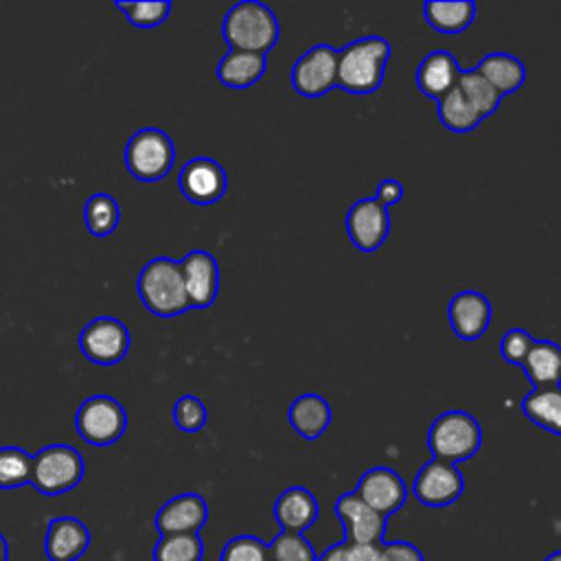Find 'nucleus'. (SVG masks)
<instances>
[{"label":"nucleus","mask_w":561,"mask_h":561,"mask_svg":"<svg viewBox=\"0 0 561 561\" xmlns=\"http://www.w3.org/2000/svg\"><path fill=\"white\" fill-rule=\"evenodd\" d=\"M208 517L206 500L197 493H182L171 497L156 515V528L160 535H188L197 533Z\"/></svg>","instance_id":"dca6fc26"},{"label":"nucleus","mask_w":561,"mask_h":561,"mask_svg":"<svg viewBox=\"0 0 561 561\" xmlns=\"http://www.w3.org/2000/svg\"><path fill=\"white\" fill-rule=\"evenodd\" d=\"M289 425L307 440H316L331 423V408L320 394H300L287 412Z\"/></svg>","instance_id":"4be33fe9"},{"label":"nucleus","mask_w":561,"mask_h":561,"mask_svg":"<svg viewBox=\"0 0 561 561\" xmlns=\"http://www.w3.org/2000/svg\"><path fill=\"white\" fill-rule=\"evenodd\" d=\"M335 515L344 526L351 543H381L386 533V517L364 504L355 493H346L335 502Z\"/></svg>","instance_id":"2eb2a0df"},{"label":"nucleus","mask_w":561,"mask_h":561,"mask_svg":"<svg viewBox=\"0 0 561 561\" xmlns=\"http://www.w3.org/2000/svg\"><path fill=\"white\" fill-rule=\"evenodd\" d=\"M175 160L171 138L156 127L136 131L125 147V167L140 182L162 180Z\"/></svg>","instance_id":"423d86ee"},{"label":"nucleus","mask_w":561,"mask_h":561,"mask_svg":"<svg viewBox=\"0 0 561 561\" xmlns=\"http://www.w3.org/2000/svg\"><path fill=\"white\" fill-rule=\"evenodd\" d=\"M476 72L482 75L497 90L500 96L519 90L526 81L524 64L506 53H491L482 57L480 64L476 66Z\"/></svg>","instance_id":"b1692460"},{"label":"nucleus","mask_w":561,"mask_h":561,"mask_svg":"<svg viewBox=\"0 0 561 561\" xmlns=\"http://www.w3.org/2000/svg\"><path fill=\"white\" fill-rule=\"evenodd\" d=\"M180 191L193 204H213L226 193V171L213 158L199 156L188 160L178 175Z\"/></svg>","instance_id":"ddd939ff"},{"label":"nucleus","mask_w":561,"mask_h":561,"mask_svg":"<svg viewBox=\"0 0 561 561\" xmlns=\"http://www.w3.org/2000/svg\"><path fill=\"white\" fill-rule=\"evenodd\" d=\"M423 15L438 33H460L473 22L476 4L471 0H427Z\"/></svg>","instance_id":"393cba45"},{"label":"nucleus","mask_w":561,"mask_h":561,"mask_svg":"<svg viewBox=\"0 0 561 561\" xmlns=\"http://www.w3.org/2000/svg\"><path fill=\"white\" fill-rule=\"evenodd\" d=\"M116 9H121L134 26L151 28V26H158V24H162L167 20V15L171 11V2H167V0L116 2Z\"/></svg>","instance_id":"473e14b6"},{"label":"nucleus","mask_w":561,"mask_h":561,"mask_svg":"<svg viewBox=\"0 0 561 561\" xmlns=\"http://www.w3.org/2000/svg\"><path fill=\"white\" fill-rule=\"evenodd\" d=\"M462 476L454 462L432 458L414 480V495L425 506H447L462 493Z\"/></svg>","instance_id":"9d476101"},{"label":"nucleus","mask_w":561,"mask_h":561,"mask_svg":"<svg viewBox=\"0 0 561 561\" xmlns=\"http://www.w3.org/2000/svg\"><path fill=\"white\" fill-rule=\"evenodd\" d=\"M401 197H403V186L397 180H381L377 191H375V199L379 204H383L386 208L390 204H397Z\"/></svg>","instance_id":"58836bf2"},{"label":"nucleus","mask_w":561,"mask_h":561,"mask_svg":"<svg viewBox=\"0 0 561 561\" xmlns=\"http://www.w3.org/2000/svg\"><path fill=\"white\" fill-rule=\"evenodd\" d=\"M204 543L197 533L162 535L153 546V561H202Z\"/></svg>","instance_id":"c756f323"},{"label":"nucleus","mask_w":561,"mask_h":561,"mask_svg":"<svg viewBox=\"0 0 561 561\" xmlns=\"http://www.w3.org/2000/svg\"><path fill=\"white\" fill-rule=\"evenodd\" d=\"M482 440V432L478 421L462 412L449 410L436 416L427 432V447L434 458L445 462H458L471 458Z\"/></svg>","instance_id":"20e7f679"},{"label":"nucleus","mask_w":561,"mask_h":561,"mask_svg":"<svg viewBox=\"0 0 561 561\" xmlns=\"http://www.w3.org/2000/svg\"><path fill=\"white\" fill-rule=\"evenodd\" d=\"M265 72V55L245 53V50H230L217 64V79L234 90L250 88L256 83Z\"/></svg>","instance_id":"5701e85b"},{"label":"nucleus","mask_w":561,"mask_h":561,"mask_svg":"<svg viewBox=\"0 0 561 561\" xmlns=\"http://www.w3.org/2000/svg\"><path fill=\"white\" fill-rule=\"evenodd\" d=\"M491 322V305L480 291H458L449 302V324L460 340H478Z\"/></svg>","instance_id":"f3484780"},{"label":"nucleus","mask_w":561,"mask_h":561,"mask_svg":"<svg viewBox=\"0 0 561 561\" xmlns=\"http://www.w3.org/2000/svg\"><path fill=\"white\" fill-rule=\"evenodd\" d=\"M381 561H423V554L416 546L408 541L381 543Z\"/></svg>","instance_id":"4c0bfd02"},{"label":"nucleus","mask_w":561,"mask_h":561,"mask_svg":"<svg viewBox=\"0 0 561 561\" xmlns=\"http://www.w3.org/2000/svg\"><path fill=\"white\" fill-rule=\"evenodd\" d=\"M340 50L329 44L309 48L291 68V85L302 96H322L337 85Z\"/></svg>","instance_id":"6e6552de"},{"label":"nucleus","mask_w":561,"mask_h":561,"mask_svg":"<svg viewBox=\"0 0 561 561\" xmlns=\"http://www.w3.org/2000/svg\"><path fill=\"white\" fill-rule=\"evenodd\" d=\"M522 368L535 388L561 386V346L550 340H535Z\"/></svg>","instance_id":"412c9836"},{"label":"nucleus","mask_w":561,"mask_h":561,"mask_svg":"<svg viewBox=\"0 0 561 561\" xmlns=\"http://www.w3.org/2000/svg\"><path fill=\"white\" fill-rule=\"evenodd\" d=\"M522 412L535 425L561 436V386L533 388L522 401Z\"/></svg>","instance_id":"a878e982"},{"label":"nucleus","mask_w":561,"mask_h":561,"mask_svg":"<svg viewBox=\"0 0 561 561\" xmlns=\"http://www.w3.org/2000/svg\"><path fill=\"white\" fill-rule=\"evenodd\" d=\"M546 561H561V550H559V552H552L550 557H546Z\"/></svg>","instance_id":"a19ab883"},{"label":"nucleus","mask_w":561,"mask_h":561,"mask_svg":"<svg viewBox=\"0 0 561 561\" xmlns=\"http://www.w3.org/2000/svg\"><path fill=\"white\" fill-rule=\"evenodd\" d=\"M274 517L285 533H302L318 517V502L311 491L302 486H289L274 504Z\"/></svg>","instance_id":"aec40b11"},{"label":"nucleus","mask_w":561,"mask_h":561,"mask_svg":"<svg viewBox=\"0 0 561 561\" xmlns=\"http://www.w3.org/2000/svg\"><path fill=\"white\" fill-rule=\"evenodd\" d=\"M390 44L383 37H362L340 50L337 85L353 94H370L383 81Z\"/></svg>","instance_id":"f03ea898"},{"label":"nucleus","mask_w":561,"mask_h":561,"mask_svg":"<svg viewBox=\"0 0 561 561\" xmlns=\"http://www.w3.org/2000/svg\"><path fill=\"white\" fill-rule=\"evenodd\" d=\"M390 230V215L383 204L375 197H364L348 208L346 232L357 250L373 252L377 250Z\"/></svg>","instance_id":"9b49d317"},{"label":"nucleus","mask_w":561,"mask_h":561,"mask_svg":"<svg viewBox=\"0 0 561 561\" xmlns=\"http://www.w3.org/2000/svg\"><path fill=\"white\" fill-rule=\"evenodd\" d=\"M33 456L20 447H0V489H18L31 482Z\"/></svg>","instance_id":"7c9ffc66"},{"label":"nucleus","mask_w":561,"mask_h":561,"mask_svg":"<svg viewBox=\"0 0 561 561\" xmlns=\"http://www.w3.org/2000/svg\"><path fill=\"white\" fill-rule=\"evenodd\" d=\"M75 425L85 443L105 447L123 436L127 427V414L114 397L94 394L79 405Z\"/></svg>","instance_id":"0eeeda50"},{"label":"nucleus","mask_w":561,"mask_h":561,"mask_svg":"<svg viewBox=\"0 0 561 561\" xmlns=\"http://www.w3.org/2000/svg\"><path fill=\"white\" fill-rule=\"evenodd\" d=\"M90 546V533L77 517H55L46 530V557L50 561H77Z\"/></svg>","instance_id":"a211bd4d"},{"label":"nucleus","mask_w":561,"mask_h":561,"mask_svg":"<svg viewBox=\"0 0 561 561\" xmlns=\"http://www.w3.org/2000/svg\"><path fill=\"white\" fill-rule=\"evenodd\" d=\"M270 561H318V552L300 533H280L270 543Z\"/></svg>","instance_id":"2f4dec72"},{"label":"nucleus","mask_w":561,"mask_h":561,"mask_svg":"<svg viewBox=\"0 0 561 561\" xmlns=\"http://www.w3.org/2000/svg\"><path fill=\"white\" fill-rule=\"evenodd\" d=\"M381 543H351L340 541L327 548L318 561H381Z\"/></svg>","instance_id":"f704fd0d"},{"label":"nucleus","mask_w":561,"mask_h":561,"mask_svg":"<svg viewBox=\"0 0 561 561\" xmlns=\"http://www.w3.org/2000/svg\"><path fill=\"white\" fill-rule=\"evenodd\" d=\"M83 458L70 445H48L33 456L31 484L44 495L75 489L83 478Z\"/></svg>","instance_id":"39448f33"},{"label":"nucleus","mask_w":561,"mask_h":561,"mask_svg":"<svg viewBox=\"0 0 561 561\" xmlns=\"http://www.w3.org/2000/svg\"><path fill=\"white\" fill-rule=\"evenodd\" d=\"M173 421L182 432H197L206 425V408L197 397L184 394L173 405Z\"/></svg>","instance_id":"c9c22d12"},{"label":"nucleus","mask_w":561,"mask_h":561,"mask_svg":"<svg viewBox=\"0 0 561 561\" xmlns=\"http://www.w3.org/2000/svg\"><path fill=\"white\" fill-rule=\"evenodd\" d=\"M456 88H458V90L465 94V99L480 112L482 118L491 116V114L497 110L500 101H502V96L497 94V90H495L482 75H478L476 68H473V70H462L460 77H458V81H456Z\"/></svg>","instance_id":"c85d7f7f"},{"label":"nucleus","mask_w":561,"mask_h":561,"mask_svg":"<svg viewBox=\"0 0 561 561\" xmlns=\"http://www.w3.org/2000/svg\"><path fill=\"white\" fill-rule=\"evenodd\" d=\"M221 561H270V546L256 537H234L224 546Z\"/></svg>","instance_id":"72a5a7b5"},{"label":"nucleus","mask_w":561,"mask_h":561,"mask_svg":"<svg viewBox=\"0 0 561 561\" xmlns=\"http://www.w3.org/2000/svg\"><path fill=\"white\" fill-rule=\"evenodd\" d=\"M83 219L94 237H107L116 230L121 219L118 202L107 193H94L83 206Z\"/></svg>","instance_id":"cd10ccee"},{"label":"nucleus","mask_w":561,"mask_h":561,"mask_svg":"<svg viewBox=\"0 0 561 561\" xmlns=\"http://www.w3.org/2000/svg\"><path fill=\"white\" fill-rule=\"evenodd\" d=\"M460 66L456 57L447 50H434L416 68V85L421 88L423 94L430 99H443L449 90H454L458 77H460Z\"/></svg>","instance_id":"6ab92c4d"},{"label":"nucleus","mask_w":561,"mask_h":561,"mask_svg":"<svg viewBox=\"0 0 561 561\" xmlns=\"http://www.w3.org/2000/svg\"><path fill=\"white\" fill-rule=\"evenodd\" d=\"M535 340L524 329H508L500 342V353L508 364L522 366Z\"/></svg>","instance_id":"e433bc0d"},{"label":"nucleus","mask_w":561,"mask_h":561,"mask_svg":"<svg viewBox=\"0 0 561 561\" xmlns=\"http://www.w3.org/2000/svg\"><path fill=\"white\" fill-rule=\"evenodd\" d=\"M438 118L440 123L458 134L471 131L480 125V112L465 99V94L454 85L443 99H438Z\"/></svg>","instance_id":"bb28decb"},{"label":"nucleus","mask_w":561,"mask_h":561,"mask_svg":"<svg viewBox=\"0 0 561 561\" xmlns=\"http://www.w3.org/2000/svg\"><path fill=\"white\" fill-rule=\"evenodd\" d=\"M136 287H138L142 305L153 316L173 318L191 307L186 289H184L180 263L169 256L151 259L140 270Z\"/></svg>","instance_id":"7ed1b4c3"},{"label":"nucleus","mask_w":561,"mask_h":561,"mask_svg":"<svg viewBox=\"0 0 561 561\" xmlns=\"http://www.w3.org/2000/svg\"><path fill=\"white\" fill-rule=\"evenodd\" d=\"M79 348L90 362L99 366L116 364L129 351V331L116 318H110V316L94 318L83 327L79 335Z\"/></svg>","instance_id":"1a4fd4ad"},{"label":"nucleus","mask_w":561,"mask_h":561,"mask_svg":"<svg viewBox=\"0 0 561 561\" xmlns=\"http://www.w3.org/2000/svg\"><path fill=\"white\" fill-rule=\"evenodd\" d=\"M178 263L188 296V305L195 309L213 305L219 289V267L215 256L204 250H193Z\"/></svg>","instance_id":"4468645a"},{"label":"nucleus","mask_w":561,"mask_h":561,"mask_svg":"<svg viewBox=\"0 0 561 561\" xmlns=\"http://www.w3.org/2000/svg\"><path fill=\"white\" fill-rule=\"evenodd\" d=\"M353 493L364 504H368L373 511H377L383 517L399 511L403 506L405 497H408V489H405L403 478L397 471L388 469V467L368 469L359 478Z\"/></svg>","instance_id":"f8f14e48"},{"label":"nucleus","mask_w":561,"mask_h":561,"mask_svg":"<svg viewBox=\"0 0 561 561\" xmlns=\"http://www.w3.org/2000/svg\"><path fill=\"white\" fill-rule=\"evenodd\" d=\"M7 559H9V546H7L4 535L0 533V561H7Z\"/></svg>","instance_id":"ea45409f"},{"label":"nucleus","mask_w":561,"mask_h":561,"mask_svg":"<svg viewBox=\"0 0 561 561\" xmlns=\"http://www.w3.org/2000/svg\"><path fill=\"white\" fill-rule=\"evenodd\" d=\"M221 33L230 50L265 55L278 42V22L274 11L263 2L243 0L226 13Z\"/></svg>","instance_id":"f257e3e1"}]
</instances>
